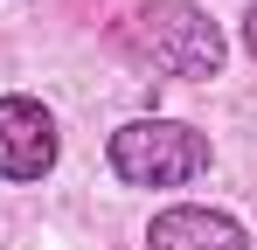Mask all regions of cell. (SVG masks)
<instances>
[{"label": "cell", "mask_w": 257, "mask_h": 250, "mask_svg": "<svg viewBox=\"0 0 257 250\" xmlns=\"http://www.w3.org/2000/svg\"><path fill=\"white\" fill-rule=\"evenodd\" d=\"M118 42H125L146 70H160V77H215L222 56H229L222 28H215L195 0H146V7H132Z\"/></svg>", "instance_id": "obj_1"}, {"label": "cell", "mask_w": 257, "mask_h": 250, "mask_svg": "<svg viewBox=\"0 0 257 250\" xmlns=\"http://www.w3.org/2000/svg\"><path fill=\"white\" fill-rule=\"evenodd\" d=\"M209 167V132L181 118H132L111 132V174L132 188H181Z\"/></svg>", "instance_id": "obj_2"}, {"label": "cell", "mask_w": 257, "mask_h": 250, "mask_svg": "<svg viewBox=\"0 0 257 250\" xmlns=\"http://www.w3.org/2000/svg\"><path fill=\"white\" fill-rule=\"evenodd\" d=\"M49 167H56V118L35 97H0V174L42 181Z\"/></svg>", "instance_id": "obj_3"}, {"label": "cell", "mask_w": 257, "mask_h": 250, "mask_svg": "<svg viewBox=\"0 0 257 250\" xmlns=\"http://www.w3.org/2000/svg\"><path fill=\"white\" fill-rule=\"evenodd\" d=\"M146 243L153 250H250V236H243V222L222 215V208L181 202V208H160V215H153Z\"/></svg>", "instance_id": "obj_4"}, {"label": "cell", "mask_w": 257, "mask_h": 250, "mask_svg": "<svg viewBox=\"0 0 257 250\" xmlns=\"http://www.w3.org/2000/svg\"><path fill=\"white\" fill-rule=\"evenodd\" d=\"M243 49H250V56H257V7H250V14H243Z\"/></svg>", "instance_id": "obj_5"}]
</instances>
